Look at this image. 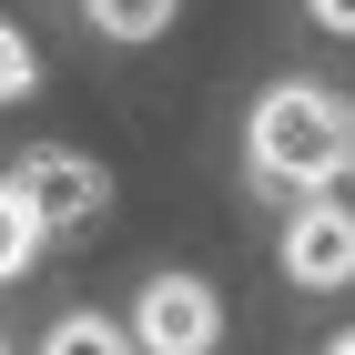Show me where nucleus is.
I'll return each instance as SVG.
<instances>
[{"mask_svg": "<svg viewBox=\"0 0 355 355\" xmlns=\"http://www.w3.org/2000/svg\"><path fill=\"white\" fill-rule=\"evenodd\" d=\"M254 173H274V183H335V173H355V112L335 92H315V82L264 92L254 102Z\"/></svg>", "mask_w": 355, "mask_h": 355, "instance_id": "f257e3e1", "label": "nucleus"}, {"mask_svg": "<svg viewBox=\"0 0 355 355\" xmlns=\"http://www.w3.org/2000/svg\"><path fill=\"white\" fill-rule=\"evenodd\" d=\"M214 335H223L214 284H193V274H153V284H142V304H132V345H153V355H203Z\"/></svg>", "mask_w": 355, "mask_h": 355, "instance_id": "f03ea898", "label": "nucleus"}, {"mask_svg": "<svg viewBox=\"0 0 355 355\" xmlns=\"http://www.w3.org/2000/svg\"><path fill=\"white\" fill-rule=\"evenodd\" d=\"M284 274L295 284H355V214L345 203H304L284 223Z\"/></svg>", "mask_w": 355, "mask_h": 355, "instance_id": "7ed1b4c3", "label": "nucleus"}, {"mask_svg": "<svg viewBox=\"0 0 355 355\" xmlns=\"http://www.w3.org/2000/svg\"><path fill=\"white\" fill-rule=\"evenodd\" d=\"M10 183L31 193L41 234H51V223H92V214H102V173H92L82 153H31V163L10 173Z\"/></svg>", "mask_w": 355, "mask_h": 355, "instance_id": "20e7f679", "label": "nucleus"}, {"mask_svg": "<svg viewBox=\"0 0 355 355\" xmlns=\"http://www.w3.org/2000/svg\"><path fill=\"white\" fill-rule=\"evenodd\" d=\"M31 244H41V214H31V193H21V183H0V284L31 264Z\"/></svg>", "mask_w": 355, "mask_h": 355, "instance_id": "39448f33", "label": "nucleus"}, {"mask_svg": "<svg viewBox=\"0 0 355 355\" xmlns=\"http://www.w3.org/2000/svg\"><path fill=\"white\" fill-rule=\"evenodd\" d=\"M92 21H102L112 41H153V31L173 21V0H92Z\"/></svg>", "mask_w": 355, "mask_h": 355, "instance_id": "423d86ee", "label": "nucleus"}, {"mask_svg": "<svg viewBox=\"0 0 355 355\" xmlns=\"http://www.w3.org/2000/svg\"><path fill=\"white\" fill-rule=\"evenodd\" d=\"M122 345V325H102V315H61L51 325V355H112Z\"/></svg>", "mask_w": 355, "mask_h": 355, "instance_id": "0eeeda50", "label": "nucleus"}, {"mask_svg": "<svg viewBox=\"0 0 355 355\" xmlns=\"http://www.w3.org/2000/svg\"><path fill=\"white\" fill-rule=\"evenodd\" d=\"M31 82H41V61H31V41H21V31L0 21V102H21Z\"/></svg>", "mask_w": 355, "mask_h": 355, "instance_id": "6e6552de", "label": "nucleus"}, {"mask_svg": "<svg viewBox=\"0 0 355 355\" xmlns=\"http://www.w3.org/2000/svg\"><path fill=\"white\" fill-rule=\"evenodd\" d=\"M304 10H315L325 31H355V0H304Z\"/></svg>", "mask_w": 355, "mask_h": 355, "instance_id": "1a4fd4ad", "label": "nucleus"}, {"mask_svg": "<svg viewBox=\"0 0 355 355\" xmlns=\"http://www.w3.org/2000/svg\"><path fill=\"white\" fill-rule=\"evenodd\" d=\"M335 355H355V335H335Z\"/></svg>", "mask_w": 355, "mask_h": 355, "instance_id": "9d476101", "label": "nucleus"}]
</instances>
